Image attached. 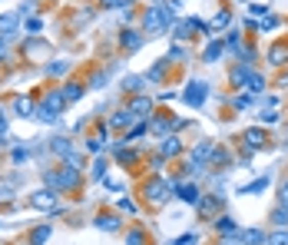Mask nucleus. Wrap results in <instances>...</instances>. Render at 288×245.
<instances>
[{"mask_svg": "<svg viewBox=\"0 0 288 245\" xmlns=\"http://www.w3.org/2000/svg\"><path fill=\"white\" fill-rule=\"evenodd\" d=\"M169 189H175V183H163V179H152V183L146 186V199H149L152 206H163V202L169 199Z\"/></svg>", "mask_w": 288, "mask_h": 245, "instance_id": "1", "label": "nucleus"}, {"mask_svg": "<svg viewBox=\"0 0 288 245\" xmlns=\"http://www.w3.org/2000/svg\"><path fill=\"white\" fill-rule=\"evenodd\" d=\"M169 27V10L166 7H152L146 13V30H166Z\"/></svg>", "mask_w": 288, "mask_h": 245, "instance_id": "2", "label": "nucleus"}, {"mask_svg": "<svg viewBox=\"0 0 288 245\" xmlns=\"http://www.w3.org/2000/svg\"><path fill=\"white\" fill-rule=\"evenodd\" d=\"M206 93H209V86H206V83L192 80V83H189V90H186V103H189V106H199V103L206 100Z\"/></svg>", "mask_w": 288, "mask_h": 245, "instance_id": "3", "label": "nucleus"}, {"mask_svg": "<svg viewBox=\"0 0 288 245\" xmlns=\"http://www.w3.org/2000/svg\"><path fill=\"white\" fill-rule=\"evenodd\" d=\"M175 195H179L182 202H192V206H199V199H202V195H199V189H195L192 183H186V186H175Z\"/></svg>", "mask_w": 288, "mask_h": 245, "instance_id": "4", "label": "nucleus"}, {"mask_svg": "<svg viewBox=\"0 0 288 245\" xmlns=\"http://www.w3.org/2000/svg\"><path fill=\"white\" fill-rule=\"evenodd\" d=\"M242 245H262V242H269L265 239V232L262 229H249V232H242V239H238Z\"/></svg>", "mask_w": 288, "mask_h": 245, "instance_id": "5", "label": "nucleus"}, {"mask_svg": "<svg viewBox=\"0 0 288 245\" xmlns=\"http://www.w3.org/2000/svg\"><path fill=\"white\" fill-rule=\"evenodd\" d=\"M222 47H226V43H219V40H212V43L206 47V53H202V60H206V63H215V60L222 57Z\"/></svg>", "mask_w": 288, "mask_h": 245, "instance_id": "6", "label": "nucleus"}, {"mask_svg": "<svg viewBox=\"0 0 288 245\" xmlns=\"http://www.w3.org/2000/svg\"><path fill=\"white\" fill-rule=\"evenodd\" d=\"M179 149H182V143H179L175 136H166V139H163V146H159V152H163V156H175Z\"/></svg>", "mask_w": 288, "mask_h": 245, "instance_id": "7", "label": "nucleus"}, {"mask_svg": "<svg viewBox=\"0 0 288 245\" xmlns=\"http://www.w3.org/2000/svg\"><path fill=\"white\" fill-rule=\"evenodd\" d=\"M139 43H143V37H139L136 30H123V47L126 50H136Z\"/></svg>", "mask_w": 288, "mask_h": 245, "instance_id": "8", "label": "nucleus"}, {"mask_svg": "<svg viewBox=\"0 0 288 245\" xmlns=\"http://www.w3.org/2000/svg\"><path fill=\"white\" fill-rule=\"evenodd\" d=\"M30 202H33L37 209H50V206H53V192H37Z\"/></svg>", "mask_w": 288, "mask_h": 245, "instance_id": "9", "label": "nucleus"}, {"mask_svg": "<svg viewBox=\"0 0 288 245\" xmlns=\"http://www.w3.org/2000/svg\"><path fill=\"white\" fill-rule=\"evenodd\" d=\"M219 232H226V235L235 232V235H238V222H235V219H229V215H222V219H219Z\"/></svg>", "mask_w": 288, "mask_h": 245, "instance_id": "10", "label": "nucleus"}, {"mask_svg": "<svg viewBox=\"0 0 288 245\" xmlns=\"http://www.w3.org/2000/svg\"><path fill=\"white\" fill-rule=\"evenodd\" d=\"M249 80H252V70H249V66L232 70V83H238V86H242V83H249Z\"/></svg>", "mask_w": 288, "mask_h": 245, "instance_id": "11", "label": "nucleus"}, {"mask_svg": "<svg viewBox=\"0 0 288 245\" xmlns=\"http://www.w3.org/2000/svg\"><path fill=\"white\" fill-rule=\"evenodd\" d=\"M149 106H152V103L146 100V96H139V100L129 106V113H132V116H146V109H149Z\"/></svg>", "mask_w": 288, "mask_h": 245, "instance_id": "12", "label": "nucleus"}, {"mask_svg": "<svg viewBox=\"0 0 288 245\" xmlns=\"http://www.w3.org/2000/svg\"><path fill=\"white\" fill-rule=\"evenodd\" d=\"M96 226L106 229V232H116V229H119V219H113V215H100V219H96Z\"/></svg>", "mask_w": 288, "mask_h": 245, "instance_id": "13", "label": "nucleus"}, {"mask_svg": "<svg viewBox=\"0 0 288 245\" xmlns=\"http://www.w3.org/2000/svg\"><path fill=\"white\" fill-rule=\"evenodd\" d=\"M47 235H50V226H40V229H33L30 242H33V245H43V242H47Z\"/></svg>", "mask_w": 288, "mask_h": 245, "instance_id": "14", "label": "nucleus"}, {"mask_svg": "<svg viewBox=\"0 0 288 245\" xmlns=\"http://www.w3.org/2000/svg\"><path fill=\"white\" fill-rule=\"evenodd\" d=\"M269 57H272V63H285L288 47H282V43H278V47H272V53H269Z\"/></svg>", "mask_w": 288, "mask_h": 245, "instance_id": "15", "label": "nucleus"}, {"mask_svg": "<svg viewBox=\"0 0 288 245\" xmlns=\"http://www.w3.org/2000/svg\"><path fill=\"white\" fill-rule=\"evenodd\" d=\"M13 24H17V13H10V17H0V30H4V37H10Z\"/></svg>", "mask_w": 288, "mask_h": 245, "instance_id": "16", "label": "nucleus"}, {"mask_svg": "<svg viewBox=\"0 0 288 245\" xmlns=\"http://www.w3.org/2000/svg\"><path fill=\"white\" fill-rule=\"evenodd\" d=\"M13 109H17V116H30L33 103H30V100H17V103H13Z\"/></svg>", "mask_w": 288, "mask_h": 245, "instance_id": "17", "label": "nucleus"}, {"mask_svg": "<svg viewBox=\"0 0 288 245\" xmlns=\"http://www.w3.org/2000/svg\"><path fill=\"white\" fill-rule=\"evenodd\" d=\"M245 139H249V146H262V143H265V132L249 129V132H245Z\"/></svg>", "mask_w": 288, "mask_h": 245, "instance_id": "18", "label": "nucleus"}, {"mask_svg": "<svg viewBox=\"0 0 288 245\" xmlns=\"http://www.w3.org/2000/svg\"><path fill=\"white\" fill-rule=\"evenodd\" d=\"M272 219H275V226H288V209H285V206H278L275 212H272Z\"/></svg>", "mask_w": 288, "mask_h": 245, "instance_id": "19", "label": "nucleus"}, {"mask_svg": "<svg viewBox=\"0 0 288 245\" xmlns=\"http://www.w3.org/2000/svg\"><path fill=\"white\" fill-rule=\"evenodd\" d=\"M132 120H136V116H132L129 109H123V113H116V116H113V126H126V123H132Z\"/></svg>", "mask_w": 288, "mask_h": 245, "instance_id": "20", "label": "nucleus"}, {"mask_svg": "<svg viewBox=\"0 0 288 245\" xmlns=\"http://www.w3.org/2000/svg\"><path fill=\"white\" fill-rule=\"evenodd\" d=\"M265 186H269V176H262V179H255V183H252V186H245L242 189V192H262V189Z\"/></svg>", "mask_w": 288, "mask_h": 245, "instance_id": "21", "label": "nucleus"}, {"mask_svg": "<svg viewBox=\"0 0 288 245\" xmlns=\"http://www.w3.org/2000/svg\"><path fill=\"white\" fill-rule=\"evenodd\" d=\"M83 96V86H67L63 90V100H80Z\"/></svg>", "mask_w": 288, "mask_h": 245, "instance_id": "22", "label": "nucleus"}, {"mask_svg": "<svg viewBox=\"0 0 288 245\" xmlns=\"http://www.w3.org/2000/svg\"><path fill=\"white\" fill-rule=\"evenodd\" d=\"M126 245H143V232H139V229H132V232L126 235Z\"/></svg>", "mask_w": 288, "mask_h": 245, "instance_id": "23", "label": "nucleus"}, {"mask_svg": "<svg viewBox=\"0 0 288 245\" xmlns=\"http://www.w3.org/2000/svg\"><path fill=\"white\" fill-rule=\"evenodd\" d=\"M262 86H265V80H262V76H255V73H252V80H249V90H252V93H258Z\"/></svg>", "mask_w": 288, "mask_h": 245, "instance_id": "24", "label": "nucleus"}, {"mask_svg": "<svg viewBox=\"0 0 288 245\" xmlns=\"http://www.w3.org/2000/svg\"><path fill=\"white\" fill-rule=\"evenodd\" d=\"M269 245H288V232H275L269 239Z\"/></svg>", "mask_w": 288, "mask_h": 245, "instance_id": "25", "label": "nucleus"}, {"mask_svg": "<svg viewBox=\"0 0 288 245\" xmlns=\"http://www.w3.org/2000/svg\"><path fill=\"white\" fill-rule=\"evenodd\" d=\"M226 24H229V10H222V13H219V17H215V20H212V24H209V27H226Z\"/></svg>", "mask_w": 288, "mask_h": 245, "instance_id": "26", "label": "nucleus"}, {"mask_svg": "<svg viewBox=\"0 0 288 245\" xmlns=\"http://www.w3.org/2000/svg\"><path fill=\"white\" fill-rule=\"evenodd\" d=\"M226 47H232V50H238V33H235V30H232L229 37H226Z\"/></svg>", "mask_w": 288, "mask_h": 245, "instance_id": "27", "label": "nucleus"}, {"mask_svg": "<svg viewBox=\"0 0 288 245\" xmlns=\"http://www.w3.org/2000/svg\"><path fill=\"white\" fill-rule=\"evenodd\" d=\"M119 209H123V212H136V202H129V199H119Z\"/></svg>", "mask_w": 288, "mask_h": 245, "instance_id": "28", "label": "nucleus"}, {"mask_svg": "<svg viewBox=\"0 0 288 245\" xmlns=\"http://www.w3.org/2000/svg\"><path fill=\"white\" fill-rule=\"evenodd\" d=\"M139 83H143L139 76H129V80H126V90H139Z\"/></svg>", "mask_w": 288, "mask_h": 245, "instance_id": "29", "label": "nucleus"}, {"mask_svg": "<svg viewBox=\"0 0 288 245\" xmlns=\"http://www.w3.org/2000/svg\"><path fill=\"white\" fill-rule=\"evenodd\" d=\"M262 27H265V30H272V27H278V17H265V20H262Z\"/></svg>", "mask_w": 288, "mask_h": 245, "instance_id": "30", "label": "nucleus"}, {"mask_svg": "<svg viewBox=\"0 0 288 245\" xmlns=\"http://www.w3.org/2000/svg\"><path fill=\"white\" fill-rule=\"evenodd\" d=\"M103 4H106V7H119V4H123V0H103Z\"/></svg>", "mask_w": 288, "mask_h": 245, "instance_id": "31", "label": "nucleus"}, {"mask_svg": "<svg viewBox=\"0 0 288 245\" xmlns=\"http://www.w3.org/2000/svg\"><path fill=\"white\" fill-rule=\"evenodd\" d=\"M4 123H7V116H4V109H0V129H4Z\"/></svg>", "mask_w": 288, "mask_h": 245, "instance_id": "32", "label": "nucleus"}]
</instances>
